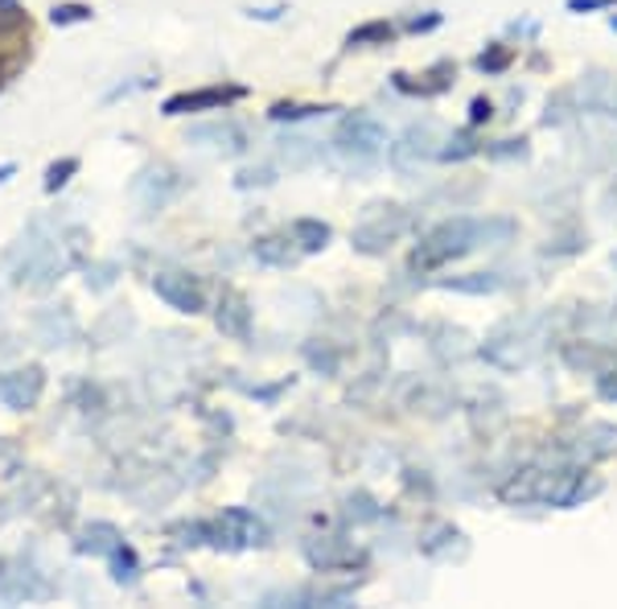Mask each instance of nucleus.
Instances as JSON below:
<instances>
[{"label": "nucleus", "instance_id": "obj_1", "mask_svg": "<svg viewBox=\"0 0 617 609\" xmlns=\"http://www.w3.org/2000/svg\"><path fill=\"white\" fill-rule=\"evenodd\" d=\"M244 87H198V91H177L161 103L165 116H198V112H223L227 103L244 100Z\"/></svg>", "mask_w": 617, "mask_h": 609}, {"label": "nucleus", "instance_id": "obj_2", "mask_svg": "<svg viewBox=\"0 0 617 609\" xmlns=\"http://www.w3.org/2000/svg\"><path fill=\"white\" fill-rule=\"evenodd\" d=\"M42 388H45V375L42 367H21V371H9V375L0 379V404L13 407V412H25L42 400Z\"/></svg>", "mask_w": 617, "mask_h": 609}, {"label": "nucleus", "instance_id": "obj_3", "mask_svg": "<svg viewBox=\"0 0 617 609\" xmlns=\"http://www.w3.org/2000/svg\"><path fill=\"white\" fill-rule=\"evenodd\" d=\"M153 289H157L161 301L169 304V309H177V313H198L202 304H206L198 280H189L186 272H161L157 280H153Z\"/></svg>", "mask_w": 617, "mask_h": 609}, {"label": "nucleus", "instance_id": "obj_4", "mask_svg": "<svg viewBox=\"0 0 617 609\" xmlns=\"http://www.w3.org/2000/svg\"><path fill=\"white\" fill-rule=\"evenodd\" d=\"M218 531L230 539V544H239V548H256L268 539V527L251 515V510H223V519H218Z\"/></svg>", "mask_w": 617, "mask_h": 609}, {"label": "nucleus", "instance_id": "obj_5", "mask_svg": "<svg viewBox=\"0 0 617 609\" xmlns=\"http://www.w3.org/2000/svg\"><path fill=\"white\" fill-rule=\"evenodd\" d=\"M338 141H342V148H359V153H374V148L383 145V132L374 128L371 120H346L342 132H338Z\"/></svg>", "mask_w": 617, "mask_h": 609}, {"label": "nucleus", "instance_id": "obj_6", "mask_svg": "<svg viewBox=\"0 0 617 609\" xmlns=\"http://www.w3.org/2000/svg\"><path fill=\"white\" fill-rule=\"evenodd\" d=\"M218 330L230 338H247V304L239 292H223V301H218Z\"/></svg>", "mask_w": 617, "mask_h": 609}, {"label": "nucleus", "instance_id": "obj_7", "mask_svg": "<svg viewBox=\"0 0 617 609\" xmlns=\"http://www.w3.org/2000/svg\"><path fill=\"white\" fill-rule=\"evenodd\" d=\"M21 33H29V13L17 0H0V42H13Z\"/></svg>", "mask_w": 617, "mask_h": 609}, {"label": "nucleus", "instance_id": "obj_8", "mask_svg": "<svg viewBox=\"0 0 617 609\" xmlns=\"http://www.w3.org/2000/svg\"><path fill=\"white\" fill-rule=\"evenodd\" d=\"M292 235H297V244H301L305 251H321V247L330 244V227L317 223V218H297V223H292Z\"/></svg>", "mask_w": 617, "mask_h": 609}, {"label": "nucleus", "instance_id": "obj_9", "mask_svg": "<svg viewBox=\"0 0 617 609\" xmlns=\"http://www.w3.org/2000/svg\"><path fill=\"white\" fill-rule=\"evenodd\" d=\"M120 544V531L107 527V523H95V527H86L83 539H79V551H95V556H107V551Z\"/></svg>", "mask_w": 617, "mask_h": 609}, {"label": "nucleus", "instance_id": "obj_10", "mask_svg": "<svg viewBox=\"0 0 617 609\" xmlns=\"http://www.w3.org/2000/svg\"><path fill=\"white\" fill-rule=\"evenodd\" d=\"M107 565H112V577L120 580V585H128V580H136V551L128 548V544H124V539H120V544H115L112 551H107Z\"/></svg>", "mask_w": 617, "mask_h": 609}, {"label": "nucleus", "instance_id": "obj_11", "mask_svg": "<svg viewBox=\"0 0 617 609\" xmlns=\"http://www.w3.org/2000/svg\"><path fill=\"white\" fill-rule=\"evenodd\" d=\"M391 38H395V25H391V21H367V25H359V30H350L346 42L350 45H388Z\"/></svg>", "mask_w": 617, "mask_h": 609}, {"label": "nucleus", "instance_id": "obj_12", "mask_svg": "<svg viewBox=\"0 0 617 609\" xmlns=\"http://www.w3.org/2000/svg\"><path fill=\"white\" fill-rule=\"evenodd\" d=\"M45 589H29L25 577H13V572H4V565H0V606H9V601H21V597H42Z\"/></svg>", "mask_w": 617, "mask_h": 609}, {"label": "nucleus", "instance_id": "obj_13", "mask_svg": "<svg viewBox=\"0 0 617 609\" xmlns=\"http://www.w3.org/2000/svg\"><path fill=\"white\" fill-rule=\"evenodd\" d=\"M79 174V157H62V161H54V165H50V169H45V194H58V189L66 186V182H71V177Z\"/></svg>", "mask_w": 617, "mask_h": 609}, {"label": "nucleus", "instance_id": "obj_14", "mask_svg": "<svg viewBox=\"0 0 617 609\" xmlns=\"http://www.w3.org/2000/svg\"><path fill=\"white\" fill-rule=\"evenodd\" d=\"M50 21H54V25H74V21H91V4H74V0H66V4H54V9H50Z\"/></svg>", "mask_w": 617, "mask_h": 609}, {"label": "nucleus", "instance_id": "obj_15", "mask_svg": "<svg viewBox=\"0 0 617 609\" xmlns=\"http://www.w3.org/2000/svg\"><path fill=\"white\" fill-rule=\"evenodd\" d=\"M511 62H515V50H511V45H494V50H486V54L477 59V66L490 74H498V71H506Z\"/></svg>", "mask_w": 617, "mask_h": 609}, {"label": "nucleus", "instance_id": "obj_16", "mask_svg": "<svg viewBox=\"0 0 617 609\" xmlns=\"http://www.w3.org/2000/svg\"><path fill=\"white\" fill-rule=\"evenodd\" d=\"M189 141H230L235 148H244V132L230 128V124H223V128H198V132H189Z\"/></svg>", "mask_w": 617, "mask_h": 609}, {"label": "nucleus", "instance_id": "obj_17", "mask_svg": "<svg viewBox=\"0 0 617 609\" xmlns=\"http://www.w3.org/2000/svg\"><path fill=\"white\" fill-rule=\"evenodd\" d=\"M256 256L264 264H288L292 256L285 251V239H259L256 244Z\"/></svg>", "mask_w": 617, "mask_h": 609}, {"label": "nucleus", "instance_id": "obj_18", "mask_svg": "<svg viewBox=\"0 0 617 609\" xmlns=\"http://www.w3.org/2000/svg\"><path fill=\"white\" fill-rule=\"evenodd\" d=\"M313 112H326V107H305V103H276L272 107V120H301V116H313Z\"/></svg>", "mask_w": 617, "mask_h": 609}, {"label": "nucleus", "instance_id": "obj_19", "mask_svg": "<svg viewBox=\"0 0 617 609\" xmlns=\"http://www.w3.org/2000/svg\"><path fill=\"white\" fill-rule=\"evenodd\" d=\"M609 4H617V0H568V9H609Z\"/></svg>", "mask_w": 617, "mask_h": 609}, {"label": "nucleus", "instance_id": "obj_20", "mask_svg": "<svg viewBox=\"0 0 617 609\" xmlns=\"http://www.w3.org/2000/svg\"><path fill=\"white\" fill-rule=\"evenodd\" d=\"M490 120V100H474V124Z\"/></svg>", "mask_w": 617, "mask_h": 609}, {"label": "nucleus", "instance_id": "obj_21", "mask_svg": "<svg viewBox=\"0 0 617 609\" xmlns=\"http://www.w3.org/2000/svg\"><path fill=\"white\" fill-rule=\"evenodd\" d=\"M9 174H13V165H0V182H4Z\"/></svg>", "mask_w": 617, "mask_h": 609}, {"label": "nucleus", "instance_id": "obj_22", "mask_svg": "<svg viewBox=\"0 0 617 609\" xmlns=\"http://www.w3.org/2000/svg\"><path fill=\"white\" fill-rule=\"evenodd\" d=\"M4 79H9V66H4V62H0V87H4Z\"/></svg>", "mask_w": 617, "mask_h": 609}]
</instances>
